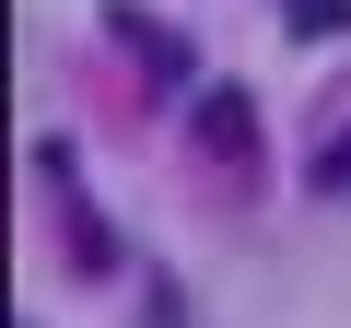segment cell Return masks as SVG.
<instances>
[{
  "instance_id": "1",
  "label": "cell",
  "mask_w": 351,
  "mask_h": 328,
  "mask_svg": "<svg viewBox=\"0 0 351 328\" xmlns=\"http://www.w3.org/2000/svg\"><path fill=\"white\" fill-rule=\"evenodd\" d=\"M188 141H199L211 164H258V94H246V82H199V94H188Z\"/></svg>"
},
{
  "instance_id": "2",
  "label": "cell",
  "mask_w": 351,
  "mask_h": 328,
  "mask_svg": "<svg viewBox=\"0 0 351 328\" xmlns=\"http://www.w3.org/2000/svg\"><path fill=\"white\" fill-rule=\"evenodd\" d=\"M106 36L152 71V82H188V36H176V24H152V12H129V0H106Z\"/></svg>"
},
{
  "instance_id": "3",
  "label": "cell",
  "mask_w": 351,
  "mask_h": 328,
  "mask_svg": "<svg viewBox=\"0 0 351 328\" xmlns=\"http://www.w3.org/2000/svg\"><path fill=\"white\" fill-rule=\"evenodd\" d=\"M351 24V0H293V36H339Z\"/></svg>"
}]
</instances>
